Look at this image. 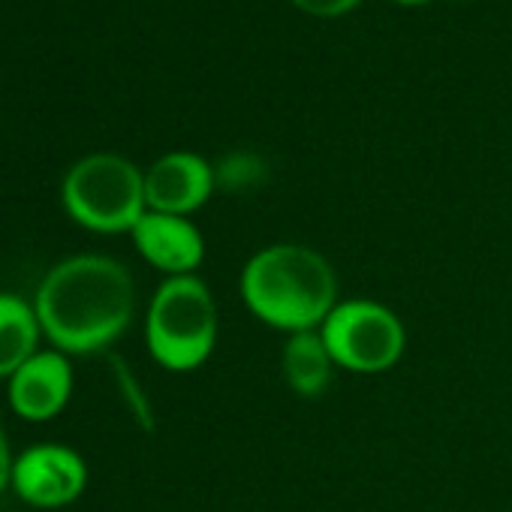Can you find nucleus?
<instances>
[{
    "mask_svg": "<svg viewBox=\"0 0 512 512\" xmlns=\"http://www.w3.org/2000/svg\"><path fill=\"white\" fill-rule=\"evenodd\" d=\"M43 335L61 353H97L124 335L136 314V284L112 256H73L40 284L34 302Z\"/></svg>",
    "mask_w": 512,
    "mask_h": 512,
    "instance_id": "nucleus-1",
    "label": "nucleus"
},
{
    "mask_svg": "<svg viewBox=\"0 0 512 512\" xmlns=\"http://www.w3.org/2000/svg\"><path fill=\"white\" fill-rule=\"evenodd\" d=\"M241 299L256 320L278 332H317L338 305V275L320 250L281 241L247 260Z\"/></svg>",
    "mask_w": 512,
    "mask_h": 512,
    "instance_id": "nucleus-2",
    "label": "nucleus"
},
{
    "mask_svg": "<svg viewBox=\"0 0 512 512\" xmlns=\"http://www.w3.org/2000/svg\"><path fill=\"white\" fill-rule=\"evenodd\" d=\"M217 305L205 281L196 275L166 278L145 320L148 353L166 371H196L214 353L217 344Z\"/></svg>",
    "mask_w": 512,
    "mask_h": 512,
    "instance_id": "nucleus-3",
    "label": "nucleus"
},
{
    "mask_svg": "<svg viewBox=\"0 0 512 512\" xmlns=\"http://www.w3.org/2000/svg\"><path fill=\"white\" fill-rule=\"evenodd\" d=\"M64 208L91 232H133L145 217V172L121 154L82 157L64 178Z\"/></svg>",
    "mask_w": 512,
    "mask_h": 512,
    "instance_id": "nucleus-4",
    "label": "nucleus"
},
{
    "mask_svg": "<svg viewBox=\"0 0 512 512\" xmlns=\"http://www.w3.org/2000/svg\"><path fill=\"white\" fill-rule=\"evenodd\" d=\"M320 335L335 365L353 374H383L401 362L407 347L398 314L371 299L338 302L320 326Z\"/></svg>",
    "mask_w": 512,
    "mask_h": 512,
    "instance_id": "nucleus-5",
    "label": "nucleus"
},
{
    "mask_svg": "<svg viewBox=\"0 0 512 512\" xmlns=\"http://www.w3.org/2000/svg\"><path fill=\"white\" fill-rule=\"evenodd\" d=\"M16 494L37 509L73 503L88 485V467L79 452L58 443H40L22 452L13 464Z\"/></svg>",
    "mask_w": 512,
    "mask_h": 512,
    "instance_id": "nucleus-6",
    "label": "nucleus"
},
{
    "mask_svg": "<svg viewBox=\"0 0 512 512\" xmlns=\"http://www.w3.org/2000/svg\"><path fill=\"white\" fill-rule=\"evenodd\" d=\"M214 187V166H208V160L193 151H172L145 172L148 211L160 214L187 217L208 202Z\"/></svg>",
    "mask_w": 512,
    "mask_h": 512,
    "instance_id": "nucleus-7",
    "label": "nucleus"
},
{
    "mask_svg": "<svg viewBox=\"0 0 512 512\" xmlns=\"http://www.w3.org/2000/svg\"><path fill=\"white\" fill-rule=\"evenodd\" d=\"M73 395V368L61 350H37L10 377V404L28 422L55 419Z\"/></svg>",
    "mask_w": 512,
    "mask_h": 512,
    "instance_id": "nucleus-8",
    "label": "nucleus"
},
{
    "mask_svg": "<svg viewBox=\"0 0 512 512\" xmlns=\"http://www.w3.org/2000/svg\"><path fill=\"white\" fill-rule=\"evenodd\" d=\"M130 235L145 260L169 278L193 275L205 260V238L187 217L145 211Z\"/></svg>",
    "mask_w": 512,
    "mask_h": 512,
    "instance_id": "nucleus-9",
    "label": "nucleus"
},
{
    "mask_svg": "<svg viewBox=\"0 0 512 512\" xmlns=\"http://www.w3.org/2000/svg\"><path fill=\"white\" fill-rule=\"evenodd\" d=\"M335 359L317 332H299L290 335V341L281 350V371L287 386L302 395V398H320L329 386H332V374H335Z\"/></svg>",
    "mask_w": 512,
    "mask_h": 512,
    "instance_id": "nucleus-10",
    "label": "nucleus"
},
{
    "mask_svg": "<svg viewBox=\"0 0 512 512\" xmlns=\"http://www.w3.org/2000/svg\"><path fill=\"white\" fill-rule=\"evenodd\" d=\"M40 332L37 311L28 302L0 293V377H13L37 353Z\"/></svg>",
    "mask_w": 512,
    "mask_h": 512,
    "instance_id": "nucleus-11",
    "label": "nucleus"
},
{
    "mask_svg": "<svg viewBox=\"0 0 512 512\" xmlns=\"http://www.w3.org/2000/svg\"><path fill=\"white\" fill-rule=\"evenodd\" d=\"M263 175H266V163L250 151L226 154L214 169V178L223 190H247L256 181H263Z\"/></svg>",
    "mask_w": 512,
    "mask_h": 512,
    "instance_id": "nucleus-12",
    "label": "nucleus"
},
{
    "mask_svg": "<svg viewBox=\"0 0 512 512\" xmlns=\"http://www.w3.org/2000/svg\"><path fill=\"white\" fill-rule=\"evenodd\" d=\"M293 4L308 13V16H323V19H335V16H344L350 13L359 0H293Z\"/></svg>",
    "mask_w": 512,
    "mask_h": 512,
    "instance_id": "nucleus-13",
    "label": "nucleus"
},
{
    "mask_svg": "<svg viewBox=\"0 0 512 512\" xmlns=\"http://www.w3.org/2000/svg\"><path fill=\"white\" fill-rule=\"evenodd\" d=\"M13 455H10V440L4 431V422H0V491H4L13 482Z\"/></svg>",
    "mask_w": 512,
    "mask_h": 512,
    "instance_id": "nucleus-14",
    "label": "nucleus"
},
{
    "mask_svg": "<svg viewBox=\"0 0 512 512\" xmlns=\"http://www.w3.org/2000/svg\"><path fill=\"white\" fill-rule=\"evenodd\" d=\"M398 4H428V0H398Z\"/></svg>",
    "mask_w": 512,
    "mask_h": 512,
    "instance_id": "nucleus-15",
    "label": "nucleus"
}]
</instances>
